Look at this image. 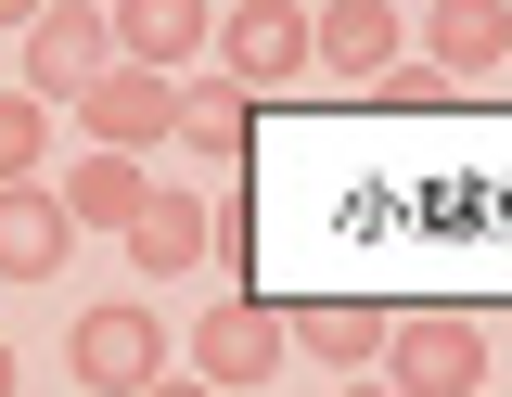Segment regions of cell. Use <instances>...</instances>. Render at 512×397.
<instances>
[{
	"label": "cell",
	"instance_id": "6",
	"mask_svg": "<svg viewBox=\"0 0 512 397\" xmlns=\"http://www.w3.org/2000/svg\"><path fill=\"white\" fill-rule=\"evenodd\" d=\"M180 103H192V77L116 65L90 103H77V129H90V154H141V141H180Z\"/></svg>",
	"mask_w": 512,
	"mask_h": 397
},
{
	"label": "cell",
	"instance_id": "13",
	"mask_svg": "<svg viewBox=\"0 0 512 397\" xmlns=\"http://www.w3.org/2000/svg\"><path fill=\"white\" fill-rule=\"evenodd\" d=\"M384 308H295V359H320V372H346V385H359V372H372L384 359Z\"/></svg>",
	"mask_w": 512,
	"mask_h": 397
},
{
	"label": "cell",
	"instance_id": "14",
	"mask_svg": "<svg viewBox=\"0 0 512 397\" xmlns=\"http://www.w3.org/2000/svg\"><path fill=\"white\" fill-rule=\"evenodd\" d=\"M244 141H256V90H231V77H205V90L180 103V154H205V167H231Z\"/></svg>",
	"mask_w": 512,
	"mask_h": 397
},
{
	"label": "cell",
	"instance_id": "18",
	"mask_svg": "<svg viewBox=\"0 0 512 397\" xmlns=\"http://www.w3.org/2000/svg\"><path fill=\"white\" fill-rule=\"evenodd\" d=\"M141 397H218V385H205V372H192V385H141Z\"/></svg>",
	"mask_w": 512,
	"mask_h": 397
},
{
	"label": "cell",
	"instance_id": "4",
	"mask_svg": "<svg viewBox=\"0 0 512 397\" xmlns=\"http://www.w3.org/2000/svg\"><path fill=\"white\" fill-rule=\"evenodd\" d=\"M218 65H231V90H295V77L320 65L308 13H295V0H231V13H218Z\"/></svg>",
	"mask_w": 512,
	"mask_h": 397
},
{
	"label": "cell",
	"instance_id": "2",
	"mask_svg": "<svg viewBox=\"0 0 512 397\" xmlns=\"http://www.w3.org/2000/svg\"><path fill=\"white\" fill-rule=\"evenodd\" d=\"M384 385L397 397H487V321L474 308H423L384 333Z\"/></svg>",
	"mask_w": 512,
	"mask_h": 397
},
{
	"label": "cell",
	"instance_id": "12",
	"mask_svg": "<svg viewBox=\"0 0 512 397\" xmlns=\"http://www.w3.org/2000/svg\"><path fill=\"white\" fill-rule=\"evenodd\" d=\"M205 244H218V218H205L192 193H154L141 218H128V269H141V282H180Z\"/></svg>",
	"mask_w": 512,
	"mask_h": 397
},
{
	"label": "cell",
	"instance_id": "5",
	"mask_svg": "<svg viewBox=\"0 0 512 397\" xmlns=\"http://www.w3.org/2000/svg\"><path fill=\"white\" fill-rule=\"evenodd\" d=\"M282 359H295V321H282V308H256V295H231V308H205V333H192V372H205L218 397L269 385Z\"/></svg>",
	"mask_w": 512,
	"mask_h": 397
},
{
	"label": "cell",
	"instance_id": "15",
	"mask_svg": "<svg viewBox=\"0 0 512 397\" xmlns=\"http://www.w3.org/2000/svg\"><path fill=\"white\" fill-rule=\"evenodd\" d=\"M0 180H52V103L0 90Z\"/></svg>",
	"mask_w": 512,
	"mask_h": 397
},
{
	"label": "cell",
	"instance_id": "9",
	"mask_svg": "<svg viewBox=\"0 0 512 397\" xmlns=\"http://www.w3.org/2000/svg\"><path fill=\"white\" fill-rule=\"evenodd\" d=\"M308 52L346 77V90H372V77L397 65V0H320V13H308Z\"/></svg>",
	"mask_w": 512,
	"mask_h": 397
},
{
	"label": "cell",
	"instance_id": "3",
	"mask_svg": "<svg viewBox=\"0 0 512 397\" xmlns=\"http://www.w3.org/2000/svg\"><path fill=\"white\" fill-rule=\"evenodd\" d=\"M103 77H116V13L52 0V13L26 26V90H39V103H90Z\"/></svg>",
	"mask_w": 512,
	"mask_h": 397
},
{
	"label": "cell",
	"instance_id": "1",
	"mask_svg": "<svg viewBox=\"0 0 512 397\" xmlns=\"http://www.w3.org/2000/svg\"><path fill=\"white\" fill-rule=\"evenodd\" d=\"M64 372H77V397H141V385H167V333H154V308H128V295L77 308Z\"/></svg>",
	"mask_w": 512,
	"mask_h": 397
},
{
	"label": "cell",
	"instance_id": "16",
	"mask_svg": "<svg viewBox=\"0 0 512 397\" xmlns=\"http://www.w3.org/2000/svg\"><path fill=\"white\" fill-rule=\"evenodd\" d=\"M448 90H461V77H448V65H423V52H397V65L372 77V103H397V116H436Z\"/></svg>",
	"mask_w": 512,
	"mask_h": 397
},
{
	"label": "cell",
	"instance_id": "17",
	"mask_svg": "<svg viewBox=\"0 0 512 397\" xmlns=\"http://www.w3.org/2000/svg\"><path fill=\"white\" fill-rule=\"evenodd\" d=\"M39 13H52V0H0V26H13V39H26V26H39Z\"/></svg>",
	"mask_w": 512,
	"mask_h": 397
},
{
	"label": "cell",
	"instance_id": "20",
	"mask_svg": "<svg viewBox=\"0 0 512 397\" xmlns=\"http://www.w3.org/2000/svg\"><path fill=\"white\" fill-rule=\"evenodd\" d=\"M346 397H397V385H346Z\"/></svg>",
	"mask_w": 512,
	"mask_h": 397
},
{
	"label": "cell",
	"instance_id": "10",
	"mask_svg": "<svg viewBox=\"0 0 512 397\" xmlns=\"http://www.w3.org/2000/svg\"><path fill=\"white\" fill-rule=\"evenodd\" d=\"M500 52H512V0H423V65L487 77Z\"/></svg>",
	"mask_w": 512,
	"mask_h": 397
},
{
	"label": "cell",
	"instance_id": "11",
	"mask_svg": "<svg viewBox=\"0 0 512 397\" xmlns=\"http://www.w3.org/2000/svg\"><path fill=\"white\" fill-rule=\"evenodd\" d=\"M52 193H64V218H77V231H128V218L154 205V167H141V154H77Z\"/></svg>",
	"mask_w": 512,
	"mask_h": 397
},
{
	"label": "cell",
	"instance_id": "7",
	"mask_svg": "<svg viewBox=\"0 0 512 397\" xmlns=\"http://www.w3.org/2000/svg\"><path fill=\"white\" fill-rule=\"evenodd\" d=\"M77 257V218L52 180H0V282H52Z\"/></svg>",
	"mask_w": 512,
	"mask_h": 397
},
{
	"label": "cell",
	"instance_id": "19",
	"mask_svg": "<svg viewBox=\"0 0 512 397\" xmlns=\"http://www.w3.org/2000/svg\"><path fill=\"white\" fill-rule=\"evenodd\" d=\"M0 397H13V346H0Z\"/></svg>",
	"mask_w": 512,
	"mask_h": 397
},
{
	"label": "cell",
	"instance_id": "8",
	"mask_svg": "<svg viewBox=\"0 0 512 397\" xmlns=\"http://www.w3.org/2000/svg\"><path fill=\"white\" fill-rule=\"evenodd\" d=\"M192 52H218V13H205V0H116V65L180 77Z\"/></svg>",
	"mask_w": 512,
	"mask_h": 397
}]
</instances>
